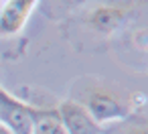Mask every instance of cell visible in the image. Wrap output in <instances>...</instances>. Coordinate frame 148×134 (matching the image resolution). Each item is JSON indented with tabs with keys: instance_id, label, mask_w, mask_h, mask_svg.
<instances>
[{
	"instance_id": "cell-1",
	"label": "cell",
	"mask_w": 148,
	"mask_h": 134,
	"mask_svg": "<svg viewBox=\"0 0 148 134\" xmlns=\"http://www.w3.org/2000/svg\"><path fill=\"white\" fill-rule=\"evenodd\" d=\"M71 100L81 104L99 126H103L108 122L126 120L134 110L132 104L120 91H116L112 85H108L103 79L87 81L85 77H79L73 85Z\"/></svg>"
},
{
	"instance_id": "cell-2",
	"label": "cell",
	"mask_w": 148,
	"mask_h": 134,
	"mask_svg": "<svg viewBox=\"0 0 148 134\" xmlns=\"http://www.w3.org/2000/svg\"><path fill=\"white\" fill-rule=\"evenodd\" d=\"M39 106L29 104L0 85V124L10 134H33V122Z\"/></svg>"
},
{
	"instance_id": "cell-3",
	"label": "cell",
	"mask_w": 148,
	"mask_h": 134,
	"mask_svg": "<svg viewBox=\"0 0 148 134\" xmlns=\"http://www.w3.org/2000/svg\"><path fill=\"white\" fill-rule=\"evenodd\" d=\"M41 0H0V39L18 37Z\"/></svg>"
},
{
	"instance_id": "cell-4",
	"label": "cell",
	"mask_w": 148,
	"mask_h": 134,
	"mask_svg": "<svg viewBox=\"0 0 148 134\" xmlns=\"http://www.w3.org/2000/svg\"><path fill=\"white\" fill-rule=\"evenodd\" d=\"M55 110L65 128V134H103V128L89 116V112L71 98L59 102Z\"/></svg>"
},
{
	"instance_id": "cell-5",
	"label": "cell",
	"mask_w": 148,
	"mask_h": 134,
	"mask_svg": "<svg viewBox=\"0 0 148 134\" xmlns=\"http://www.w3.org/2000/svg\"><path fill=\"white\" fill-rule=\"evenodd\" d=\"M130 8L124 4H97L85 14V25L99 35H112L128 21Z\"/></svg>"
},
{
	"instance_id": "cell-6",
	"label": "cell",
	"mask_w": 148,
	"mask_h": 134,
	"mask_svg": "<svg viewBox=\"0 0 148 134\" xmlns=\"http://www.w3.org/2000/svg\"><path fill=\"white\" fill-rule=\"evenodd\" d=\"M33 134H65V128L55 108L39 106L35 114V122H33Z\"/></svg>"
},
{
	"instance_id": "cell-7",
	"label": "cell",
	"mask_w": 148,
	"mask_h": 134,
	"mask_svg": "<svg viewBox=\"0 0 148 134\" xmlns=\"http://www.w3.org/2000/svg\"><path fill=\"white\" fill-rule=\"evenodd\" d=\"M49 2L53 4V8H59L61 12H65L67 8H73V6L85 2V0H49Z\"/></svg>"
},
{
	"instance_id": "cell-8",
	"label": "cell",
	"mask_w": 148,
	"mask_h": 134,
	"mask_svg": "<svg viewBox=\"0 0 148 134\" xmlns=\"http://www.w3.org/2000/svg\"><path fill=\"white\" fill-rule=\"evenodd\" d=\"M120 134H148V130H146V124L140 122V124H132V126L124 128Z\"/></svg>"
},
{
	"instance_id": "cell-9",
	"label": "cell",
	"mask_w": 148,
	"mask_h": 134,
	"mask_svg": "<svg viewBox=\"0 0 148 134\" xmlns=\"http://www.w3.org/2000/svg\"><path fill=\"white\" fill-rule=\"evenodd\" d=\"M0 134H10V132H8V130H6V128H4L2 124H0Z\"/></svg>"
}]
</instances>
